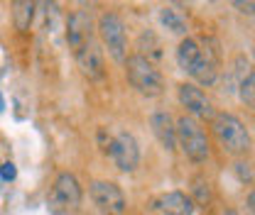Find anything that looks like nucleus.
<instances>
[{"label": "nucleus", "instance_id": "1", "mask_svg": "<svg viewBox=\"0 0 255 215\" xmlns=\"http://www.w3.org/2000/svg\"><path fill=\"white\" fill-rule=\"evenodd\" d=\"M219 49L201 47L199 39L184 37L177 44V66L189 73L196 86H214L219 81Z\"/></svg>", "mask_w": 255, "mask_h": 215}, {"label": "nucleus", "instance_id": "21", "mask_svg": "<svg viewBox=\"0 0 255 215\" xmlns=\"http://www.w3.org/2000/svg\"><path fill=\"white\" fill-rule=\"evenodd\" d=\"M223 215H241L238 211H233V208H228V211H223Z\"/></svg>", "mask_w": 255, "mask_h": 215}, {"label": "nucleus", "instance_id": "4", "mask_svg": "<svg viewBox=\"0 0 255 215\" xmlns=\"http://www.w3.org/2000/svg\"><path fill=\"white\" fill-rule=\"evenodd\" d=\"M126 76L130 86L145 98H157L164 91V78L155 64L142 54H130L126 62Z\"/></svg>", "mask_w": 255, "mask_h": 215}, {"label": "nucleus", "instance_id": "16", "mask_svg": "<svg viewBox=\"0 0 255 215\" xmlns=\"http://www.w3.org/2000/svg\"><path fill=\"white\" fill-rule=\"evenodd\" d=\"M233 174L238 176L241 184H253V179H255L253 164H251V161H243V159H238V161L233 164Z\"/></svg>", "mask_w": 255, "mask_h": 215}, {"label": "nucleus", "instance_id": "17", "mask_svg": "<svg viewBox=\"0 0 255 215\" xmlns=\"http://www.w3.org/2000/svg\"><path fill=\"white\" fill-rule=\"evenodd\" d=\"M204 186H209V181H206L204 176L194 179V193L199 191V196H196V201H199V203H209V198H211V193H209V191H204Z\"/></svg>", "mask_w": 255, "mask_h": 215}, {"label": "nucleus", "instance_id": "8", "mask_svg": "<svg viewBox=\"0 0 255 215\" xmlns=\"http://www.w3.org/2000/svg\"><path fill=\"white\" fill-rule=\"evenodd\" d=\"M177 98H179V105L187 110V115L194 120H214L216 118V110H214V103L206 93L201 91V86H196L194 81H184L177 86Z\"/></svg>", "mask_w": 255, "mask_h": 215}, {"label": "nucleus", "instance_id": "7", "mask_svg": "<svg viewBox=\"0 0 255 215\" xmlns=\"http://www.w3.org/2000/svg\"><path fill=\"white\" fill-rule=\"evenodd\" d=\"M91 201L96 203V208L103 215H126L128 211V198L123 193V188L116 181H106V179H96L89 186Z\"/></svg>", "mask_w": 255, "mask_h": 215}, {"label": "nucleus", "instance_id": "24", "mask_svg": "<svg viewBox=\"0 0 255 215\" xmlns=\"http://www.w3.org/2000/svg\"><path fill=\"white\" fill-rule=\"evenodd\" d=\"M248 215H251V213H248Z\"/></svg>", "mask_w": 255, "mask_h": 215}, {"label": "nucleus", "instance_id": "22", "mask_svg": "<svg viewBox=\"0 0 255 215\" xmlns=\"http://www.w3.org/2000/svg\"><path fill=\"white\" fill-rule=\"evenodd\" d=\"M251 83H253V91H255V71H253V76H251Z\"/></svg>", "mask_w": 255, "mask_h": 215}, {"label": "nucleus", "instance_id": "5", "mask_svg": "<svg viewBox=\"0 0 255 215\" xmlns=\"http://www.w3.org/2000/svg\"><path fill=\"white\" fill-rule=\"evenodd\" d=\"M81 206V184L74 174L62 171L52 186L49 215H74Z\"/></svg>", "mask_w": 255, "mask_h": 215}, {"label": "nucleus", "instance_id": "3", "mask_svg": "<svg viewBox=\"0 0 255 215\" xmlns=\"http://www.w3.org/2000/svg\"><path fill=\"white\" fill-rule=\"evenodd\" d=\"M177 147H182L184 156L194 164H204L211 156V142L206 130L187 113L177 118Z\"/></svg>", "mask_w": 255, "mask_h": 215}, {"label": "nucleus", "instance_id": "15", "mask_svg": "<svg viewBox=\"0 0 255 215\" xmlns=\"http://www.w3.org/2000/svg\"><path fill=\"white\" fill-rule=\"evenodd\" d=\"M15 25L17 30L25 32L30 30V22H32V15H34V2H15Z\"/></svg>", "mask_w": 255, "mask_h": 215}, {"label": "nucleus", "instance_id": "13", "mask_svg": "<svg viewBox=\"0 0 255 215\" xmlns=\"http://www.w3.org/2000/svg\"><path fill=\"white\" fill-rule=\"evenodd\" d=\"M155 211L159 215H194V198L184 191H167L155 198Z\"/></svg>", "mask_w": 255, "mask_h": 215}, {"label": "nucleus", "instance_id": "20", "mask_svg": "<svg viewBox=\"0 0 255 215\" xmlns=\"http://www.w3.org/2000/svg\"><path fill=\"white\" fill-rule=\"evenodd\" d=\"M246 203H248V213L255 215V191L248 193V198H246Z\"/></svg>", "mask_w": 255, "mask_h": 215}, {"label": "nucleus", "instance_id": "6", "mask_svg": "<svg viewBox=\"0 0 255 215\" xmlns=\"http://www.w3.org/2000/svg\"><path fill=\"white\" fill-rule=\"evenodd\" d=\"M98 34L103 47L108 49V54L116 62L126 64L128 62V30L126 22L118 12H103L98 17Z\"/></svg>", "mask_w": 255, "mask_h": 215}, {"label": "nucleus", "instance_id": "14", "mask_svg": "<svg viewBox=\"0 0 255 215\" xmlns=\"http://www.w3.org/2000/svg\"><path fill=\"white\" fill-rule=\"evenodd\" d=\"M159 22H162L164 30H169L172 34H182V39L187 37V30H189L187 17H184V12L177 10L174 5H164V7L159 10Z\"/></svg>", "mask_w": 255, "mask_h": 215}, {"label": "nucleus", "instance_id": "18", "mask_svg": "<svg viewBox=\"0 0 255 215\" xmlns=\"http://www.w3.org/2000/svg\"><path fill=\"white\" fill-rule=\"evenodd\" d=\"M0 176H2V181H12V179L17 176V169H15V164H12V161H5V164L0 166Z\"/></svg>", "mask_w": 255, "mask_h": 215}, {"label": "nucleus", "instance_id": "19", "mask_svg": "<svg viewBox=\"0 0 255 215\" xmlns=\"http://www.w3.org/2000/svg\"><path fill=\"white\" fill-rule=\"evenodd\" d=\"M233 7H238L241 12H251V15L255 12V2H238V0H236V2H233Z\"/></svg>", "mask_w": 255, "mask_h": 215}, {"label": "nucleus", "instance_id": "10", "mask_svg": "<svg viewBox=\"0 0 255 215\" xmlns=\"http://www.w3.org/2000/svg\"><path fill=\"white\" fill-rule=\"evenodd\" d=\"M66 42L74 52H79L84 44L94 42V22H91V15L86 10H76L69 15V22H66Z\"/></svg>", "mask_w": 255, "mask_h": 215}, {"label": "nucleus", "instance_id": "9", "mask_svg": "<svg viewBox=\"0 0 255 215\" xmlns=\"http://www.w3.org/2000/svg\"><path fill=\"white\" fill-rule=\"evenodd\" d=\"M106 154L113 159L116 169L123 171V174L135 171L137 164H140V144H137L135 135H132V132H126V130L118 132V135H113L111 147H108V152Z\"/></svg>", "mask_w": 255, "mask_h": 215}, {"label": "nucleus", "instance_id": "2", "mask_svg": "<svg viewBox=\"0 0 255 215\" xmlns=\"http://www.w3.org/2000/svg\"><path fill=\"white\" fill-rule=\"evenodd\" d=\"M211 130H214V137L219 140L223 152L233 154V156L248 154L251 144H253L248 127L233 113H216V118L211 120Z\"/></svg>", "mask_w": 255, "mask_h": 215}, {"label": "nucleus", "instance_id": "11", "mask_svg": "<svg viewBox=\"0 0 255 215\" xmlns=\"http://www.w3.org/2000/svg\"><path fill=\"white\" fill-rule=\"evenodd\" d=\"M74 57H76V64H79V69H81V73H84L86 78L98 81V78L106 76L103 52H101V47H98L96 39L94 42H89V44H84L79 52H74Z\"/></svg>", "mask_w": 255, "mask_h": 215}, {"label": "nucleus", "instance_id": "23", "mask_svg": "<svg viewBox=\"0 0 255 215\" xmlns=\"http://www.w3.org/2000/svg\"><path fill=\"white\" fill-rule=\"evenodd\" d=\"M0 181H2V176H0Z\"/></svg>", "mask_w": 255, "mask_h": 215}, {"label": "nucleus", "instance_id": "12", "mask_svg": "<svg viewBox=\"0 0 255 215\" xmlns=\"http://www.w3.org/2000/svg\"><path fill=\"white\" fill-rule=\"evenodd\" d=\"M150 127H152V135L157 137V142L167 152H174L177 149V120L167 110L152 113L150 115Z\"/></svg>", "mask_w": 255, "mask_h": 215}]
</instances>
